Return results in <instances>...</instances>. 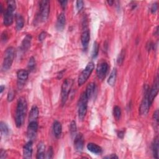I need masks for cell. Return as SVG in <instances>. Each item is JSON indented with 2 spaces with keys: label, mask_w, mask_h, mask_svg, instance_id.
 <instances>
[{
  "label": "cell",
  "mask_w": 159,
  "mask_h": 159,
  "mask_svg": "<svg viewBox=\"0 0 159 159\" xmlns=\"http://www.w3.org/2000/svg\"><path fill=\"white\" fill-rule=\"evenodd\" d=\"M28 110V103L24 97H21L17 101L15 114V123L17 127H21L24 122Z\"/></svg>",
  "instance_id": "6da1fadb"
},
{
  "label": "cell",
  "mask_w": 159,
  "mask_h": 159,
  "mask_svg": "<svg viewBox=\"0 0 159 159\" xmlns=\"http://www.w3.org/2000/svg\"><path fill=\"white\" fill-rule=\"evenodd\" d=\"M8 7L6 10L5 11L3 24L5 26H10L13 23L14 19V12L16 10V2L8 1L7 2Z\"/></svg>",
  "instance_id": "7a4b0ae2"
},
{
  "label": "cell",
  "mask_w": 159,
  "mask_h": 159,
  "mask_svg": "<svg viewBox=\"0 0 159 159\" xmlns=\"http://www.w3.org/2000/svg\"><path fill=\"white\" fill-rule=\"evenodd\" d=\"M88 98H87L85 92H83L79 98L78 103V117L80 120H83L85 118L87 112Z\"/></svg>",
  "instance_id": "3957f363"
},
{
  "label": "cell",
  "mask_w": 159,
  "mask_h": 159,
  "mask_svg": "<svg viewBox=\"0 0 159 159\" xmlns=\"http://www.w3.org/2000/svg\"><path fill=\"white\" fill-rule=\"evenodd\" d=\"M15 57V49L13 47H9L5 52V57L2 65L3 71L8 70L12 66Z\"/></svg>",
  "instance_id": "277c9868"
},
{
  "label": "cell",
  "mask_w": 159,
  "mask_h": 159,
  "mask_svg": "<svg viewBox=\"0 0 159 159\" xmlns=\"http://www.w3.org/2000/svg\"><path fill=\"white\" fill-rule=\"evenodd\" d=\"M95 68V64L93 62H89L86 68L82 71L80 75L78 76V84L79 86L83 85L90 76L91 73L93 72Z\"/></svg>",
  "instance_id": "5b68a950"
},
{
  "label": "cell",
  "mask_w": 159,
  "mask_h": 159,
  "mask_svg": "<svg viewBox=\"0 0 159 159\" xmlns=\"http://www.w3.org/2000/svg\"><path fill=\"white\" fill-rule=\"evenodd\" d=\"M73 85V80L72 79L67 78L64 81L61 90V101L64 105L65 104L69 95V93Z\"/></svg>",
  "instance_id": "8992f818"
},
{
  "label": "cell",
  "mask_w": 159,
  "mask_h": 159,
  "mask_svg": "<svg viewBox=\"0 0 159 159\" xmlns=\"http://www.w3.org/2000/svg\"><path fill=\"white\" fill-rule=\"evenodd\" d=\"M149 88L148 87V86H146L145 88L144 96L141 102L140 108H139V113H140V114L142 116L147 115L149 111L150 104L149 101Z\"/></svg>",
  "instance_id": "52a82bcc"
},
{
  "label": "cell",
  "mask_w": 159,
  "mask_h": 159,
  "mask_svg": "<svg viewBox=\"0 0 159 159\" xmlns=\"http://www.w3.org/2000/svg\"><path fill=\"white\" fill-rule=\"evenodd\" d=\"M50 13V2L47 0L41 1L39 3V17L42 21H45Z\"/></svg>",
  "instance_id": "ba28073f"
},
{
  "label": "cell",
  "mask_w": 159,
  "mask_h": 159,
  "mask_svg": "<svg viewBox=\"0 0 159 159\" xmlns=\"http://www.w3.org/2000/svg\"><path fill=\"white\" fill-rule=\"evenodd\" d=\"M37 130H38L37 121L29 122L28 130H27V136L29 141H33L36 139L37 136Z\"/></svg>",
  "instance_id": "9c48e42d"
},
{
  "label": "cell",
  "mask_w": 159,
  "mask_h": 159,
  "mask_svg": "<svg viewBox=\"0 0 159 159\" xmlns=\"http://www.w3.org/2000/svg\"><path fill=\"white\" fill-rule=\"evenodd\" d=\"M17 87L19 89H21L24 86L25 82L27 81L29 77V72L26 70L21 69L17 72Z\"/></svg>",
  "instance_id": "30bf717a"
},
{
  "label": "cell",
  "mask_w": 159,
  "mask_h": 159,
  "mask_svg": "<svg viewBox=\"0 0 159 159\" xmlns=\"http://www.w3.org/2000/svg\"><path fill=\"white\" fill-rule=\"evenodd\" d=\"M108 70V64L104 61L101 62L98 64L96 68V75L99 80H103L107 75Z\"/></svg>",
  "instance_id": "8fae6325"
},
{
  "label": "cell",
  "mask_w": 159,
  "mask_h": 159,
  "mask_svg": "<svg viewBox=\"0 0 159 159\" xmlns=\"http://www.w3.org/2000/svg\"><path fill=\"white\" fill-rule=\"evenodd\" d=\"M158 75H157L156 78L155 79L154 83L151 88L150 90H149V103L151 105L155 97L157 96L158 93V89H159V87H158Z\"/></svg>",
  "instance_id": "7c38bea8"
},
{
  "label": "cell",
  "mask_w": 159,
  "mask_h": 159,
  "mask_svg": "<svg viewBox=\"0 0 159 159\" xmlns=\"http://www.w3.org/2000/svg\"><path fill=\"white\" fill-rule=\"evenodd\" d=\"M84 138L82 134H78L75 137L74 147L77 152H82L84 147Z\"/></svg>",
  "instance_id": "4fadbf2b"
},
{
  "label": "cell",
  "mask_w": 159,
  "mask_h": 159,
  "mask_svg": "<svg viewBox=\"0 0 159 159\" xmlns=\"http://www.w3.org/2000/svg\"><path fill=\"white\" fill-rule=\"evenodd\" d=\"M33 141H29L26 143L23 147V157L25 158H31L33 156Z\"/></svg>",
  "instance_id": "5bb4252c"
},
{
  "label": "cell",
  "mask_w": 159,
  "mask_h": 159,
  "mask_svg": "<svg viewBox=\"0 0 159 159\" xmlns=\"http://www.w3.org/2000/svg\"><path fill=\"white\" fill-rule=\"evenodd\" d=\"M90 31L88 29H85L81 36V41H82V46L83 47L84 50H87L88 47V44L90 42Z\"/></svg>",
  "instance_id": "9a60e30c"
},
{
  "label": "cell",
  "mask_w": 159,
  "mask_h": 159,
  "mask_svg": "<svg viewBox=\"0 0 159 159\" xmlns=\"http://www.w3.org/2000/svg\"><path fill=\"white\" fill-rule=\"evenodd\" d=\"M31 41H32V36L30 34L26 35V36L23 39L21 46V50L23 52H25L28 51L29 48L31 47Z\"/></svg>",
  "instance_id": "2e32d148"
},
{
  "label": "cell",
  "mask_w": 159,
  "mask_h": 159,
  "mask_svg": "<svg viewBox=\"0 0 159 159\" xmlns=\"http://www.w3.org/2000/svg\"><path fill=\"white\" fill-rule=\"evenodd\" d=\"M66 17L64 13H61L57 17V21L56 23V28L59 31H62L64 29L65 26Z\"/></svg>",
  "instance_id": "e0dca14e"
},
{
  "label": "cell",
  "mask_w": 159,
  "mask_h": 159,
  "mask_svg": "<svg viewBox=\"0 0 159 159\" xmlns=\"http://www.w3.org/2000/svg\"><path fill=\"white\" fill-rule=\"evenodd\" d=\"M39 111L38 108L36 105L33 106L29 113V122L37 121V119L39 118Z\"/></svg>",
  "instance_id": "ac0fdd59"
},
{
  "label": "cell",
  "mask_w": 159,
  "mask_h": 159,
  "mask_svg": "<svg viewBox=\"0 0 159 159\" xmlns=\"http://www.w3.org/2000/svg\"><path fill=\"white\" fill-rule=\"evenodd\" d=\"M53 131H54V136L56 138H59L61 136L62 131V127L61 123L58 121H56L53 124Z\"/></svg>",
  "instance_id": "d6986e66"
},
{
  "label": "cell",
  "mask_w": 159,
  "mask_h": 159,
  "mask_svg": "<svg viewBox=\"0 0 159 159\" xmlns=\"http://www.w3.org/2000/svg\"><path fill=\"white\" fill-rule=\"evenodd\" d=\"M87 149L89 151L95 154L98 155L102 153V148L94 143H89L87 145Z\"/></svg>",
  "instance_id": "ffe728a7"
},
{
  "label": "cell",
  "mask_w": 159,
  "mask_h": 159,
  "mask_svg": "<svg viewBox=\"0 0 159 159\" xmlns=\"http://www.w3.org/2000/svg\"><path fill=\"white\" fill-rule=\"evenodd\" d=\"M152 152H153V157L155 158H158V149H159V142H158V138L157 136L153 142L152 146Z\"/></svg>",
  "instance_id": "44dd1931"
},
{
  "label": "cell",
  "mask_w": 159,
  "mask_h": 159,
  "mask_svg": "<svg viewBox=\"0 0 159 159\" xmlns=\"http://www.w3.org/2000/svg\"><path fill=\"white\" fill-rule=\"evenodd\" d=\"M45 145L44 143L40 142L37 145V155L36 158L37 159H41L45 158Z\"/></svg>",
  "instance_id": "7402d4cb"
},
{
  "label": "cell",
  "mask_w": 159,
  "mask_h": 159,
  "mask_svg": "<svg viewBox=\"0 0 159 159\" xmlns=\"http://www.w3.org/2000/svg\"><path fill=\"white\" fill-rule=\"evenodd\" d=\"M16 29L17 31H19L24 28V17L20 14L16 15Z\"/></svg>",
  "instance_id": "603a6c76"
},
{
  "label": "cell",
  "mask_w": 159,
  "mask_h": 159,
  "mask_svg": "<svg viewBox=\"0 0 159 159\" xmlns=\"http://www.w3.org/2000/svg\"><path fill=\"white\" fill-rule=\"evenodd\" d=\"M116 76H117V70L116 68H114L112 70L108 80V83L109 85L111 87H113L114 85L116 80Z\"/></svg>",
  "instance_id": "cb8c5ba5"
},
{
  "label": "cell",
  "mask_w": 159,
  "mask_h": 159,
  "mask_svg": "<svg viewBox=\"0 0 159 159\" xmlns=\"http://www.w3.org/2000/svg\"><path fill=\"white\" fill-rule=\"evenodd\" d=\"M95 84L94 83H89L86 88V91H85V94L87 96V98H88V99L90 98H91V97L93 96L95 90Z\"/></svg>",
  "instance_id": "d4e9b609"
},
{
  "label": "cell",
  "mask_w": 159,
  "mask_h": 159,
  "mask_svg": "<svg viewBox=\"0 0 159 159\" xmlns=\"http://www.w3.org/2000/svg\"><path fill=\"white\" fill-rule=\"evenodd\" d=\"M0 129H1V132L2 134L5 135V136H8L10 133V129H9V127L8 126H7V124L2 121L1 122H0Z\"/></svg>",
  "instance_id": "484cf974"
},
{
  "label": "cell",
  "mask_w": 159,
  "mask_h": 159,
  "mask_svg": "<svg viewBox=\"0 0 159 159\" xmlns=\"http://www.w3.org/2000/svg\"><path fill=\"white\" fill-rule=\"evenodd\" d=\"M99 44L97 42H95L93 47V50H92V54L91 56L93 59H95L97 57L98 53H99Z\"/></svg>",
  "instance_id": "4316f807"
},
{
  "label": "cell",
  "mask_w": 159,
  "mask_h": 159,
  "mask_svg": "<svg viewBox=\"0 0 159 159\" xmlns=\"http://www.w3.org/2000/svg\"><path fill=\"white\" fill-rule=\"evenodd\" d=\"M36 67V60L33 57H31L28 62V68L29 69V71L30 72H33L35 70Z\"/></svg>",
  "instance_id": "83f0119b"
},
{
  "label": "cell",
  "mask_w": 159,
  "mask_h": 159,
  "mask_svg": "<svg viewBox=\"0 0 159 159\" xmlns=\"http://www.w3.org/2000/svg\"><path fill=\"white\" fill-rule=\"evenodd\" d=\"M113 114L114 117L117 121H119L121 116V110L118 106H115L113 109Z\"/></svg>",
  "instance_id": "f1b7e54d"
},
{
  "label": "cell",
  "mask_w": 159,
  "mask_h": 159,
  "mask_svg": "<svg viewBox=\"0 0 159 159\" xmlns=\"http://www.w3.org/2000/svg\"><path fill=\"white\" fill-rule=\"evenodd\" d=\"M125 56H126V50H125V49H122V50L119 53V54L117 59L118 64H119V65L122 64V63L124 60V59H125Z\"/></svg>",
  "instance_id": "f546056e"
},
{
  "label": "cell",
  "mask_w": 159,
  "mask_h": 159,
  "mask_svg": "<svg viewBox=\"0 0 159 159\" xmlns=\"http://www.w3.org/2000/svg\"><path fill=\"white\" fill-rule=\"evenodd\" d=\"M76 129L77 127L76 122L75 121H72L70 126V131L72 137H75V136L76 135Z\"/></svg>",
  "instance_id": "4dcf8cb0"
},
{
  "label": "cell",
  "mask_w": 159,
  "mask_h": 159,
  "mask_svg": "<svg viewBox=\"0 0 159 159\" xmlns=\"http://www.w3.org/2000/svg\"><path fill=\"white\" fill-rule=\"evenodd\" d=\"M76 8L78 10V11H80L84 6V3L83 1H81V0H79V1H77L76 3Z\"/></svg>",
  "instance_id": "1f68e13d"
},
{
  "label": "cell",
  "mask_w": 159,
  "mask_h": 159,
  "mask_svg": "<svg viewBox=\"0 0 159 159\" xmlns=\"http://www.w3.org/2000/svg\"><path fill=\"white\" fill-rule=\"evenodd\" d=\"M47 156L45 157V158H52L53 157V155H54V150H53V148L52 147H50L47 152Z\"/></svg>",
  "instance_id": "d6a6232c"
},
{
  "label": "cell",
  "mask_w": 159,
  "mask_h": 159,
  "mask_svg": "<svg viewBox=\"0 0 159 159\" xmlns=\"http://www.w3.org/2000/svg\"><path fill=\"white\" fill-rule=\"evenodd\" d=\"M14 97H15V93H14V91L13 90L10 91L8 94V98H7L8 101L9 102L12 101L14 99Z\"/></svg>",
  "instance_id": "836d02e7"
},
{
  "label": "cell",
  "mask_w": 159,
  "mask_h": 159,
  "mask_svg": "<svg viewBox=\"0 0 159 159\" xmlns=\"http://www.w3.org/2000/svg\"><path fill=\"white\" fill-rule=\"evenodd\" d=\"M158 110H156L154 113H153V121H154V122H155V124L157 126H158Z\"/></svg>",
  "instance_id": "e575fe53"
},
{
  "label": "cell",
  "mask_w": 159,
  "mask_h": 159,
  "mask_svg": "<svg viewBox=\"0 0 159 159\" xmlns=\"http://www.w3.org/2000/svg\"><path fill=\"white\" fill-rule=\"evenodd\" d=\"M157 10H158V4L157 3H155L152 5V6L150 8V11L152 14H154L157 12Z\"/></svg>",
  "instance_id": "d590c367"
},
{
  "label": "cell",
  "mask_w": 159,
  "mask_h": 159,
  "mask_svg": "<svg viewBox=\"0 0 159 159\" xmlns=\"http://www.w3.org/2000/svg\"><path fill=\"white\" fill-rule=\"evenodd\" d=\"M47 37V33L44 31L42 32L39 35V41L40 42H42Z\"/></svg>",
  "instance_id": "8d00e7d4"
},
{
  "label": "cell",
  "mask_w": 159,
  "mask_h": 159,
  "mask_svg": "<svg viewBox=\"0 0 159 159\" xmlns=\"http://www.w3.org/2000/svg\"><path fill=\"white\" fill-rule=\"evenodd\" d=\"M8 39V34L5 32H3L2 33V42H7Z\"/></svg>",
  "instance_id": "74e56055"
},
{
  "label": "cell",
  "mask_w": 159,
  "mask_h": 159,
  "mask_svg": "<svg viewBox=\"0 0 159 159\" xmlns=\"http://www.w3.org/2000/svg\"><path fill=\"white\" fill-rule=\"evenodd\" d=\"M7 155H6V152L5 150H4L3 149H1V151H0V158L1 159H3L6 158Z\"/></svg>",
  "instance_id": "f35d334b"
},
{
  "label": "cell",
  "mask_w": 159,
  "mask_h": 159,
  "mask_svg": "<svg viewBox=\"0 0 159 159\" xmlns=\"http://www.w3.org/2000/svg\"><path fill=\"white\" fill-rule=\"evenodd\" d=\"M67 1H60L59 3L60 4V6L63 10H65L67 5Z\"/></svg>",
  "instance_id": "ab89813d"
},
{
  "label": "cell",
  "mask_w": 159,
  "mask_h": 159,
  "mask_svg": "<svg viewBox=\"0 0 159 159\" xmlns=\"http://www.w3.org/2000/svg\"><path fill=\"white\" fill-rule=\"evenodd\" d=\"M124 134H125V131L124 130H119L118 132V136L120 139H123V138L124 136Z\"/></svg>",
  "instance_id": "60d3db41"
},
{
  "label": "cell",
  "mask_w": 159,
  "mask_h": 159,
  "mask_svg": "<svg viewBox=\"0 0 159 159\" xmlns=\"http://www.w3.org/2000/svg\"><path fill=\"white\" fill-rule=\"evenodd\" d=\"M104 158H108V159H111V158H118V157L116 154H111V155H110L104 157Z\"/></svg>",
  "instance_id": "b9f144b4"
},
{
  "label": "cell",
  "mask_w": 159,
  "mask_h": 159,
  "mask_svg": "<svg viewBox=\"0 0 159 159\" xmlns=\"http://www.w3.org/2000/svg\"><path fill=\"white\" fill-rule=\"evenodd\" d=\"M65 72V70L64 69V70H63L62 71H60V72L59 73L58 76H57L58 79H61V78H62V76H63V75H64V73Z\"/></svg>",
  "instance_id": "7bdbcfd3"
},
{
  "label": "cell",
  "mask_w": 159,
  "mask_h": 159,
  "mask_svg": "<svg viewBox=\"0 0 159 159\" xmlns=\"http://www.w3.org/2000/svg\"><path fill=\"white\" fill-rule=\"evenodd\" d=\"M5 87L3 86V85H2L1 87H0V93H2L3 91H4V89H5Z\"/></svg>",
  "instance_id": "ee69618b"
},
{
  "label": "cell",
  "mask_w": 159,
  "mask_h": 159,
  "mask_svg": "<svg viewBox=\"0 0 159 159\" xmlns=\"http://www.w3.org/2000/svg\"><path fill=\"white\" fill-rule=\"evenodd\" d=\"M108 3L110 5L112 6V5H113V3H114V2H113V1H108Z\"/></svg>",
  "instance_id": "f6af8a7d"
}]
</instances>
